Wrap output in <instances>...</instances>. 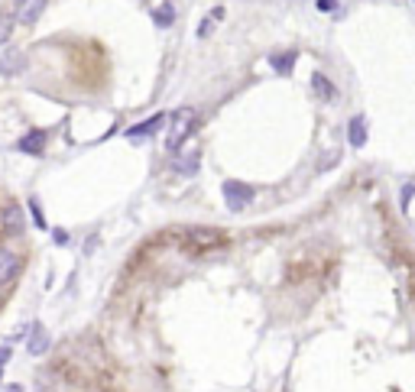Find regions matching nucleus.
Masks as SVG:
<instances>
[{
  "mask_svg": "<svg viewBox=\"0 0 415 392\" xmlns=\"http://www.w3.org/2000/svg\"><path fill=\"white\" fill-rule=\"evenodd\" d=\"M26 350H30L33 357H39V354H46V350H49V334L43 331V324H33V337H30Z\"/></svg>",
  "mask_w": 415,
  "mask_h": 392,
  "instance_id": "obj_10",
  "label": "nucleus"
},
{
  "mask_svg": "<svg viewBox=\"0 0 415 392\" xmlns=\"http://www.w3.org/2000/svg\"><path fill=\"white\" fill-rule=\"evenodd\" d=\"M49 0H16V7H13V20L16 23H36L39 16H43V10H46Z\"/></svg>",
  "mask_w": 415,
  "mask_h": 392,
  "instance_id": "obj_4",
  "label": "nucleus"
},
{
  "mask_svg": "<svg viewBox=\"0 0 415 392\" xmlns=\"http://www.w3.org/2000/svg\"><path fill=\"white\" fill-rule=\"evenodd\" d=\"M347 137H350V146L360 150V146L367 143V117H363V114L350 117V124H347Z\"/></svg>",
  "mask_w": 415,
  "mask_h": 392,
  "instance_id": "obj_7",
  "label": "nucleus"
},
{
  "mask_svg": "<svg viewBox=\"0 0 415 392\" xmlns=\"http://www.w3.org/2000/svg\"><path fill=\"white\" fill-rule=\"evenodd\" d=\"M153 20H156L159 30H169V26L175 23V7L172 3H166V7H159V10H153Z\"/></svg>",
  "mask_w": 415,
  "mask_h": 392,
  "instance_id": "obj_12",
  "label": "nucleus"
},
{
  "mask_svg": "<svg viewBox=\"0 0 415 392\" xmlns=\"http://www.w3.org/2000/svg\"><path fill=\"white\" fill-rule=\"evenodd\" d=\"M227 237L221 231H211V227H188L185 231V246L188 250H214V246H224Z\"/></svg>",
  "mask_w": 415,
  "mask_h": 392,
  "instance_id": "obj_3",
  "label": "nucleus"
},
{
  "mask_svg": "<svg viewBox=\"0 0 415 392\" xmlns=\"http://www.w3.org/2000/svg\"><path fill=\"white\" fill-rule=\"evenodd\" d=\"M13 23H16V20H13V13H3V16H0V46H3V43L10 39Z\"/></svg>",
  "mask_w": 415,
  "mask_h": 392,
  "instance_id": "obj_15",
  "label": "nucleus"
},
{
  "mask_svg": "<svg viewBox=\"0 0 415 392\" xmlns=\"http://www.w3.org/2000/svg\"><path fill=\"white\" fill-rule=\"evenodd\" d=\"M166 124V114H153V117H146L143 124H137V127H130L127 130V139H143V137H150V133H156V130Z\"/></svg>",
  "mask_w": 415,
  "mask_h": 392,
  "instance_id": "obj_6",
  "label": "nucleus"
},
{
  "mask_svg": "<svg viewBox=\"0 0 415 392\" xmlns=\"http://www.w3.org/2000/svg\"><path fill=\"white\" fill-rule=\"evenodd\" d=\"M311 88H315V94H318V97H322V101H335V84H331V81L324 78L322 71H315V75H311Z\"/></svg>",
  "mask_w": 415,
  "mask_h": 392,
  "instance_id": "obj_11",
  "label": "nucleus"
},
{
  "mask_svg": "<svg viewBox=\"0 0 415 392\" xmlns=\"http://www.w3.org/2000/svg\"><path fill=\"white\" fill-rule=\"evenodd\" d=\"M20 256L13 253V250H7V246H0V286H7V282H13V279L20 276Z\"/></svg>",
  "mask_w": 415,
  "mask_h": 392,
  "instance_id": "obj_5",
  "label": "nucleus"
},
{
  "mask_svg": "<svg viewBox=\"0 0 415 392\" xmlns=\"http://www.w3.org/2000/svg\"><path fill=\"white\" fill-rule=\"evenodd\" d=\"M269 65H273L279 75H286V71H292V65H295V52H279V56L269 58Z\"/></svg>",
  "mask_w": 415,
  "mask_h": 392,
  "instance_id": "obj_13",
  "label": "nucleus"
},
{
  "mask_svg": "<svg viewBox=\"0 0 415 392\" xmlns=\"http://www.w3.org/2000/svg\"><path fill=\"white\" fill-rule=\"evenodd\" d=\"M224 205H227V211H243V208H250L254 205V198H256V188L254 185H247V182H224Z\"/></svg>",
  "mask_w": 415,
  "mask_h": 392,
  "instance_id": "obj_2",
  "label": "nucleus"
},
{
  "mask_svg": "<svg viewBox=\"0 0 415 392\" xmlns=\"http://www.w3.org/2000/svg\"><path fill=\"white\" fill-rule=\"evenodd\" d=\"M30 211H33L36 227H46V218H43V211H39V201H36V198H30Z\"/></svg>",
  "mask_w": 415,
  "mask_h": 392,
  "instance_id": "obj_16",
  "label": "nucleus"
},
{
  "mask_svg": "<svg viewBox=\"0 0 415 392\" xmlns=\"http://www.w3.org/2000/svg\"><path fill=\"white\" fill-rule=\"evenodd\" d=\"M43 146H46V133H43V130H30V133L20 139V150L30 152V156H39Z\"/></svg>",
  "mask_w": 415,
  "mask_h": 392,
  "instance_id": "obj_9",
  "label": "nucleus"
},
{
  "mask_svg": "<svg viewBox=\"0 0 415 392\" xmlns=\"http://www.w3.org/2000/svg\"><path fill=\"white\" fill-rule=\"evenodd\" d=\"M208 33H211V20H205V23L198 26V36H208Z\"/></svg>",
  "mask_w": 415,
  "mask_h": 392,
  "instance_id": "obj_20",
  "label": "nucleus"
},
{
  "mask_svg": "<svg viewBox=\"0 0 415 392\" xmlns=\"http://www.w3.org/2000/svg\"><path fill=\"white\" fill-rule=\"evenodd\" d=\"M175 172H182V175H195L198 172V150H192V156H188V162L182 159H175Z\"/></svg>",
  "mask_w": 415,
  "mask_h": 392,
  "instance_id": "obj_14",
  "label": "nucleus"
},
{
  "mask_svg": "<svg viewBox=\"0 0 415 392\" xmlns=\"http://www.w3.org/2000/svg\"><path fill=\"white\" fill-rule=\"evenodd\" d=\"M195 124H198V114L192 111V107H182V111H175V114H172V127H169V139H166L169 152H179V150H182V143L192 137Z\"/></svg>",
  "mask_w": 415,
  "mask_h": 392,
  "instance_id": "obj_1",
  "label": "nucleus"
},
{
  "mask_svg": "<svg viewBox=\"0 0 415 392\" xmlns=\"http://www.w3.org/2000/svg\"><path fill=\"white\" fill-rule=\"evenodd\" d=\"M3 392H23V386H16V382H10V386H3Z\"/></svg>",
  "mask_w": 415,
  "mask_h": 392,
  "instance_id": "obj_22",
  "label": "nucleus"
},
{
  "mask_svg": "<svg viewBox=\"0 0 415 392\" xmlns=\"http://www.w3.org/2000/svg\"><path fill=\"white\" fill-rule=\"evenodd\" d=\"M10 360V347H0V369H3V363Z\"/></svg>",
  "mask_w": 415,
  "mask_h": 392,
  "instance_id": "obj_18",
  "label": "nucleus"
},
{
  "mask_svg": "<svg viewBox=\"0 0 415 392\" xmlns=\"http://www.w3.org/2000/svg\"><path fill=\"white\" fill-rule=\"evenodd\" d=\"M409 205H412V185H405L403 188V211L409 214Z\"/></svg>",
  "mask_w": 415,
  "mask_h": 392,
  "instance_id": "obj_17",
  "label": "nucleus"
},
{
  "mask_svg": "<svg viewBox=\"0 0 415 392\" xmlns=\"http://www.w3.org/2000/svg\"><path fill=\"white\" fill-rule=\"evenodd\" d=\"M23 71V52H16V49H7L3 56H0V75H20Z\"/></svg>",
  "mask_w": 415,
  "mask_h": 392,
  "instance_id": "obj_8",
  "label": "nucleus"
},
{
  "mask_svg": "<svg viewBox=\"0 0 415 392\" xmlns=\"http://www.w3.org/2000/svg\"><path fill=\"white\" fill-rule=\"evenodd\" d=\"M335 7V0H318V10H331Z\"/></svg>",
  "mask_w": 415,
  "mask_h": 392,
  "instance_id": "obj_21",
  "label": "nucleus"
},
{
  "mask_svg": "<svg viewBox=\"0 0 415 392\" xmlns=\"http://www.w3.org/2000/svg\"><path fill=\"white\" fill-rule=\"evenodd\" d=\"M56 243H58V246H65V243H69V233H65V231H56Z\"/></svg>",
  "mask_w": 415,
  "mask_h": 392,
  "instance_id": "obj_19",
  "label": "nucleus"
}]
</instances>
